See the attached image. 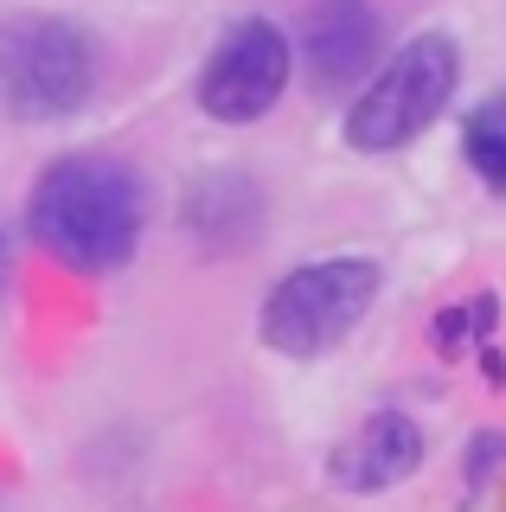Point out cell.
<instances>
[{
	"mask_svg": "<svg viewBox=\"0 0 506 512\" xmlns=\"http://www.w3.org/2000/svg\"><path fill=\"white\" fill-rule=\"evenodd\" d=\"M462 148H468V167L494 192H506V96H487V103L468 116Z\"/></svg>",
	"mask_w": 506,
	"mask_h": 512,
	"instance_id": "obj_8",
	"label": "cell"
},
{
	"mask_svg": "<svg viewBox=\"0 0 506 512\" xmlns=\"http://www.w3.org/2000/svg\"><path fill=\"white\" fill-rule=\"evenodd\" d=\"M378 58V13L366 0H314L302 20V71L314 90H346Z\"/></svg>",
	"mask_w": 506,
	"mask_h": 512,
	"instance_id": "obj_6",
	"label": "cell"
},
{
	"mask_svg": "<svg viewBox=\"0 0 506 512\" xmlns=\"http://www.w3.org/2000/svg\"><path fill=\"white\" fill-rule=\"evenodd\" d=\"M97 84V45L58 13L0 20V103L26 122L71 116Z\"/></svg>",
	"mask_w": 506,
	"mask_h": 512,
	"instance_id": "obj_2",
	"label": "cell"
},
{
	"mask_svg": "<svg viewBox=\"0 0 506 512\" xmlns=\"http://www.w3.org/2000/svg\"><path fill=\"white\" fill-rule=\"evenodd\" d=\"M33 237L71 269H116L141 237V186L109 154L52 160L33 186Z\"/></svg>",
	"mask_w": 506,
	"mask_h": 512,
	"instance_id": "obj_1",
	"label": "cell"
},
{
	"mask_svg": "<svg viewBox=\"0 0 506 512\" xmlns=\"http://www.w3.org/2000/svg\"><path fill=\"white\" fill-rule=\"evenodd\" d=\"M455 77H462L455 39H442V32L410 39L366 84V96L346 109V141H353L359 154H391V148H404V141H417L423 128L449 109Z\"/></svg>",
	"mask_w": 506,
	"mask_h": 512,
	"instance_id": "obj_3",
	"label": "cell"
},
{
	"mask_svg": "<svg viewBox=\"0 0 506 512\" xmlns=\"http://www.w3.org/2000/svg\"><path fill=\"white\" fill-rule=\"evenodd\" d=\"M289 64H295V52H289V39H282V26L237 20L225 39H218V52L199 77L205 116H218V122L270 116V103L282 96V84H289Z\"/></svg>",
	"mask_w": 506,
	"mask_h": 512,
	"instance_id": "obj_5",
	"label": "cell"
},
{
	"mask_svg": "<svg viewBox=\"0 0 506 512\" xmlns=\"http://www.w3.org/2000/svg\"><path fill=\"white\" fill-rule=\"evenodd\" d=\"M378 295V263L366 256H327L295 276H282L263 301V340L289 359H314V352L340 346L346 333L366 320Z\"/></svg>",
	"mask_w": 506,
	"mask_h": 512,
	"instance_id": "obj_4",
	"label": "cell"
},
{
	"mask_svg": "<svg viewBox=\"0 0 506 512\" xmlns=\"http://www.w3.org/2000/svg\"><path fill=\"white\" fill-rule=\"evenodd\" d=\"M417 461H423V429L404 410H378L353 429V442L334 448L327 474H334L340 493H385L417 474Z\"/></svg>",
	"mask_w": 506,
	"mask_h": 512,
	"instance_id": "obj_7",
	"label": "cell"
}]
</instances>
